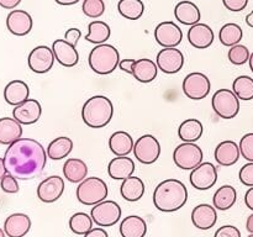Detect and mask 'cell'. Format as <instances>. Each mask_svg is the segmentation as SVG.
<instances>
[{"instance_id": "1", "label": "cell", "mask_w": 253, "mask_h": 237, "mask_svg": "<svg viewBox=\"0 0 253 237\" xmlns=\"http://www.w3.org/2000/svg\"><path fill=\"white\" fill-rule=\"evenodd\" d=\"M47 151L34 138H20L5 151L4 163L9 174L29 180L42 174L47 163Z\"/></svg>"}, {"instance_id": "2", "label": "cell", "mask_w": 253, "mask_h": 237, "mask_svg": "<svg viewBox=\"0 0 253 237\" xmlns=\"http://www.w3.org/2000/svg\"><path fill=\"white\" fill-rule=\"evenodd\" d=\"M188 201V190L184 183L178 179H166L153 192V204L162 212H174Z\"/></svg>"}, {"instance_id": "3", "label": "cell", "mask_w": 253, "mask_h": 237, "mask_svg": "<svg viewBox=\"0 0 253 237\" xmlns=\"http://www.w3.org/2000/svg\"><path fill=\"white\" fill-rule=\"evenodd\" d=\"M114 115V106L110 99L104 95H94L84 103L82 118L91 128H101L108 125Z\"/></svg>"}, {"instance_id": "4", "label": "cell", "mask_w": 253, "mask_h": 237, "mask_svg": "<svg viewBox=\"0 0 253 237\" xmlns=\"http://www.w3.org/2000/svg\"><path fill=\"white\" fill-rule=\"evenodd\" d=\"M89 67L100 76H106L115 71L120 63V53L113 44L103 43L94 47L89 53Z\"/></svg>"}, {"instance_id": "5", "label": "cell", "mask_w": 253, "mask_h": 237, "mask_svg": "<svg viewBox=\"0 0 253 237\" xmlns=\"http://www.w3.org/2000/svg\"><path fill=\"white\" fill-rule=\"evenodd\" d=\"M109 189L101 178L89 177L81 182L77 188V199L83 205H96L108 198Z\"/></svg>"}, {"instance_id": "6", "label": "cell", "mask_w": 253, "mask_h": 237, "mask_svg": "<svg viewBox=\"0 0 253 237\" xmlns=\"http://www.w3.org/2000/svg\"><path fill=\"white\" fill-rule=\"evenodd\" d=\"M211 105L221 118H234L240 111V99L230 89H220L212 95Z\"/></svg>"}, {"instance_id": "7", "label": "cell", "mask_w": 253, "mask_h": 237, "mask_svg": "<svg viewBox=\"0 0 253 237\" xmlns=\"http://www.w3.org/2000/svg\"><path fill=\"white\" fill-rule=\"evenodd\" d=\"M203 158H204V155H203L202 148L195 143L184 142L177 146L173 152V160L175 165L184 170H193L197 168L203 163Z\"/></svg>"}, {"instance_id": "8", "label": "cell", "mask_w": 253, "mask_h": 237, "mask_svg": "<svg viewBox=\"0 0 253 237\" xmlns=\"http://www.w3.org/2000/svg\"><path fill=\"white\" fill-rule=\"evenodd\" d=\"M121 207L114 200H104L91 207L90 216L100 227H110L118 224L121 217Z\"/></svg>"}, {"instance_id": "9", "label": "cell", "mask_w": 253, "mask_h": 237, "mask_svg": "<svg viewBox=\"0 0 253 237\" xmlns=\"http://www.w3.org/2000/svg\"><path fill=\"white\" fill-rule=\"evenodd\" d=\"M183 93L192 100H202L207 98L211 89L210 79L200 72H193L188 74L183 80Z\"/></svg>"}, {"instance_id": "10", "label": "cell", "mask_w": 253, "mask_h": 237, "mask_svg": "<svg viewBox=\"0 0 253 237\" xmlns=\"http://www.w3.org/2000/svg\"><path fill=\"white\" fill-rule=\"evenodd\" d=\"M133 155L142 164H153L161 155V145L152 135H143L133 145Z\"/></svg>"}, {"instance_id": "11", "label": "cell", "mask_w": 253, "mask_h": 237, "mask_svg": "<svg viewBox=\"0 0 253 237\" xmlns=\"http://www.w3.org/2000/svg\"><path fill=\"white\" fill-rule=\"evenodd\" d=\"M190 184L198 190H208L217 182V169L212 163L204 162L192 170L189 175Z\"/></svg>"}, {"instance_id": "12", "label": "cell", "mask_w": 253, "mask_h": 237, "mask_svg": "<svg viewBox=\"0 0 253 237\" xmlns=\"http://www.w3.org/2000/svg\"><path fill=\"white\" fill-rule=\"evenodd\" d=\"M54 54L52 48L47 46H37L30 52L29 58H27V63H29V68L31 69L34 73L43 74L47 73L52 69L54 63Z\"/></svg>"}, {"instance_id": "13", "label": "cell", "mask_w": 253, "mask_h": 237, "mask_svg": "<svg viewBox=\"0 0 253 237\" xmlns=\"http://www.w3.org/2000/svg\"><path fill=\"white\" fill-rule=\"evenodd\" d=\"M155 39L160 46L177 47L183 40V32L180 27L173 21H163L155 29Z\"/></svg>"}, {"instance_id": "14", "label": "cell", "mask_w": 253, "mask_h": 237, "mask_svg": "<svg viewBox=\"0 0 253 237\" xmlns=\"http://www.w3.org/2000/svg\"><path fill=\"white\" fill-rule=\"evenodd\" d=\"M158 69L166 74H175L184 66V56L175 47L163 48L157 54Z\"/></svg>"}, {"instance_id": "15", "label": "cell", "mask_w": 253, "mask_h": 237, "mask_svg": "<svg viewBox=\"0 0 253 237\" xmlns=\"http://www.w3.org/2000/svg\"><path fill=\"white\" fill-rule=\"evenodd\" d=\"M64 192V180L59 175H51L42 180L37 187V197L42 202H54Z\"/></svg>"}, {"instance_id": "16", "label": "cell", "mask_w": 253, "mask_h": 237, "mask_svg": "<svg viewBox=\"0 0 253 237\" xmlns=\"http://www.w3.org/2000/svg\"><path fill=\"white\" fill-rule=\"evenodd\" d=\"M32 21L31 15L25 10H12L6 16V27L10 34L15 36H26L31 32Z\"/></svg>"}, {"instance_id": "17", "label": "cell", "mask_w": 253, "mask_h": 237, "mask_svg": "<svg viewBox=\"0 0 253 237\" xmlns=\"http://www.w3.org/2000/svg\"><path fill=\"white\" fill-rule=\"evenodd\" d=\"M41 104L35 99H27L12 110V118L21 125H32L41 118Z\"/></svg>"}, {"instance_id": "18", "label": "cell", "mask_w": 253, "mask_h": 237, "mask_svg": "<svg viewBox=\"0 0 253 237\" xmlns=\"http://www.w3.org/2000/svg\"><path fill=\"white\" fill-rule=\"evenodd\" d=\"M54 58L61 66L63 67H74L79 62V53L76 47L72 46L66 40H56L52 44Z\"/></svg>"}, {"instance_id": "19", "label": "cell", "mask_w": 253, "mask_h": 237, "mask_svg": "<svg viewBox=\"0 0 253 237\" xmlns=\"http://www.w3.org/2000/svg\"><path fill=\"white\" fill-rule=\"evenodd\" d=\"M187 36L189 43L199 49H204L211 46L215 39L214 31L207 24L193 25L188 31Z\"/></svg>"}, {"instance_id": "20", "label": "cell", "mask_w": 253, "mask_h": 237, "mask_svg": "<svg viewBox=\"0 0 253 237\" xmlns=\"http://www.w3.org/2000/svg\"><path fill=\"white\" fill-rule=\"evenodd\" d=\"M217 221L216 209L209 204H200L192 211V222L197 229L210 230Z\"/></svg>"}, {"instance_id": "21", "label": "cell", "mask_w": 253, "mask_h": 237, "mask_svg": "<svg viewBox=\"0 0 253 237\" xmlns=\"http://www.w3.org/2000/svg\"><path fill=\"white\" fill-rule=\"evenodd\" d=\"M30 229H31V219L22 212L10 215L4 222V231L9 237L26 236Z\"/></svg>"}, {"instance_id": "22", "label": "cell", "mask_w": 253, "mask_h": 237, "mask_svg": "<svg viewBox=\"0 0 253 237\" xmlns=\"http://www.w3.org/2000/svg\"><path fill=\"white\" fill-rule=\"evenodd\" d=\"M215 159L222 167H230L234 165L235 163L239 162L240 156V147L234 141H222L215 148Z\"/></svg>"}, {"instance_id": "23", "label": "cell", "mask_w": 253, "mask_h": 237, "mask_svg": "<svg viewBox=\"0 0 253 237\" xmlns=\"http://www.w3.org/2000/svg\"><path fill=\"white\" fill-rule=\"evenodd\" d=\"M135 172V162L127 156H116L108 165V173L110 178L115 180H124L132 177Z\"/></svg>"}, {"instance_id": "24", "label": "cell", "mask_w": 253, "mask_h": 237, "mask_svg": "<svg viewBox=\"0 0 253 237\" xmlns=\"http://www.w3.org/2000/svg\"><path fill=\"white\" fill-rule=\"evenodd\" d=\"M30 95V89L25 81L11 80L6 84L4 89V99L9 105L17 106L26 101Z\"/></svg>"}, {"instance_id": "25", "label": "cell", "mask_w": 253, "mask_h": 237, "mask_svg": "<svg viewBox=\"0 0 253 237\" xmlns=\"http://www.w3.org/2000/svg\"><path fill=\"white\" fill-rule=\"evenodd\" d=\"M174 16L180 24L193 26V25L199 24L202 14H200L199 7L194 2L183 0V1H179L175 5Z\"/></svg>"}, {"instance_id": "26", "label": "cell", "mask_w": 253, "mask_h": 237, "mask_svg": "<svg viewBox=\"0 0 253 237\" xmlns=\"http://www.w3.org/2000/svg\"><path fill=\"white\" fill-rule=\"evenodd\" d=\"M22 136V126L14 118H0V143L10 146Z\"/></svg>"}, {"instance_id": "27", "label": "cell", "mask_w": 253, "mask_h": 237, "mask_svg": "<svg viewBox=\"0 0 253 237\" xmlns=\"http://www.w3.org/2000/svg\"><path fill=\"white\" fill-rule=\"evenodd\" d=\"M158 66L153 61L141 58L135 61L132 66V76L141 83H151L157 78Z\"/></svg>"}, {"instance_id": "28", "label": "cell", "mask_w": 253, "mask_h": 237, "mask_svg": "<svg viewBox=\"0 0 253 237\" xmlns=\"http://www.w3.org/2000/svg\"><path fill=\"white\" fill-rule=\"evenodd\" d=\"M120 234L123 237H145L147 234V224L142 217L130 215L121 221Z\"/></svg>"}, {"instance_id": "29", "label": "cell", "mask_w": 253, "mask_h": 237, "mask_svg": "<svg viewBox=\"0 0 253 237\" xmlns=\"http://www.w3.org/2000/svg\"><path fill=\"white\" fill-rule=\"evenodd\" d=\"M132 137L126 131H116L109 138V148L115 156H127L133 151Z\"/></svg>"}, {"instance_id": "30", "label": "cell", "mask_w": 253, "mask_h": 237, "mask_svg": "<svg viewBox=\"0 0 253 237\" xmlns=\"http://www.w3.org/2000/svg\"><path fill=\"white\" fill-rule=\"evenodd\" d=\"M64 178L71 183H81L88 175V167L85 162L79 158H68L63 164Z\"/></svg>"}, {"instance_id": "31", "label": "cell", "mask_w": 253, "mask_h": 237, "mask_svg": "<svg viewBox=\"0 0 253 237\" xmlns=\"http://www.w3.org/2000/svg\"><path fill=\"white\" fill-rule=\"evenodd\" d=\"M120 193L121 197L127 201H138L145 194V183L138 177H128L123 180Z\"/></svg>"}, {"instance_id": "32", "label": "cell", "mask_w": 253, "mask_h": 237, "mask_svg": "<svg viewBox=\"0 0 253 237\" xmlns=\"http://www.w3.org/2000/svg\"><path fill=\"white\" fill-rule=\"evenodd\" d=\"M203 132H204L203 123L197 118H188L183 121L178 128V136L183 142H197L202 137Z\"/></svg>"}, {"instance_id": "33", "label": "cell", "mask_w": 253, "mask_h": 237, "mask_svg": "<svg viewBox=\"0 0 253 237\" xmlns=\"http://www.w3.org/2000/svg\"><path fill=\"white\" fill-rule=\"evenodd\" d=\"M237 200V192L232 185H222L221 188L216 190L212 198V204L214 207L217 210H225L231 209L235 205Z\"/></svg>"}, {"instance_id": "34", "label": "cell", "mask_w": 253, "mask_h": 237, "mask_svg": "<svg viewBox=\"0 0 253 237\" xmlns=\"http://www.w3.org/2000/svg\"><path fill=\"white\" fill-rule=\"evenodd\" d=\"M73 150V141L66 136H61L52 141L47 147V156L52 160H59L68 157Z\"/></svg>"}, {"instance_id": "35", "label": "cell", "mask_w": 253, "mask_h": 237, "mask_svg": "<svg viewBox=\"0 0 253 237\" xmlns=\"http://www.w3.org/2000/svg\"><path fill=\"white\" fill-rule=\"evenodd\" d=\"M88 34H86L85 40L88 42L95 44H103L109 40L111 35L110 26L106 22L100 21V20H95L91 21L88 26Z\"/></svg>"}, {"instance_id": "36", "label": "cell", "mask_w": 253, "mask_h": 237, "mask_svg": "<svg viewBox=\"0 0 253 237\" xmlns=\"http://www.w3.org/2000/svg\"><path fill=\"white\" fill-rule=\"evenodd\" d=\"M242 37H244V31H242L241 26L235 24V22H229V24L224 25L219 32L220 42L226 47L239 44Z\"/></svg>"}, {"instance_id": "37", "label": "cell", "mask_w": 253, "mask_h": 237, "mask_svg": "<svg viewBox=\"0 0 253 237\" xmlns=\"http://www.w3.org/2000/svg\"><path fill=\"white\" fill-rule=\"evenodd\" d=\"M118 11L125 19L137 20L143 15L145 4L142 0H120L118 4Z\"/></svg>"}, {"instance_id": "38", "label": "cell", "mask_w": 253, "mask_h": 237, "mask_svg": "<svg viewBox=\"0 0 253 237\" xmlns=\"http://www.w3.org/2000/svg\"><path fill=\"white\" fill-rule=\"evenodd\" d=\"M69 229L76 235H85L93 229V219L85 212H76L69 219Z\"/></svg>"}, {"instance_id": "39", "label": "cell", "mask_w": 253, "mask_h": 237, "mask_svg": "<svg viewBox=\"0 0 253 237\" xmlns=\"http://www.w3.org/2000/svg\"><path fill=\"white\" fill-rule=\"evenodd\" d=\"M232 91L241 100L249 101L253 99V79L249 76H240L232 83Z\"/></svg>"}, {"instance_id": "40", "label": "cell", "mask_w": 253, "mask_h": 237, "mask_svg": "<svg viewBox=\"0 0 253 237\" xmlns=\"http://www.w3.org/2000/svg\"><path fill=\"white\" fill-rule=\"evenodd\" d=\"M250 49L247 48L244 44H236V46L230 47L229 53H227V57H229V61L231 62L235 66H242L246 62L250 61Z\"/></svg>"}, {"instance_id": "41", "label": "cell", "mask_w": 253, "mask_h": 237, "mask_svg": "<svg viewBox=\"0 0 253 237\" xmlns=\"http://www.w3.org/2000/svg\"><path fill=\"white\" fill-rule=\"evenodd\" d=\"M82 10L90 19H98L105 11V2L103 0H84Z\"/></svg>"}, {"instance_id": "42", "label": "cell", "mask_w": 253, "mask_h": 237, "mask_svg": "<svg viewBox=\"0 0 253 237\" xmlns=\"http://www.w3.org/2000/svg\"><path fill=\"white\" fill-rule=\"evenodd\" d=\"M240 152L249 162H253V132L246 133L240 141Z\"/></svg>"}, {"instance_id": "43", "label": "cell", "mask_w": 253, "mask_h": 237, "mask_svg": "<svg viewBox=\"0 0 253 237\" xmlns=\"http://www.w3.org/2000/svg\"><path fill=\"white\" fill-rule=\"evenodd\" d=\"M0 188L2 189V192L7 193V194H16L20 189L17 179L15 177H12L11 174H9V173L1 178V180H0Z\"/></svg>"}, {"instance_id": "44", "label": "cell", "mask_w": 253, "mask_h": 237, "mask_svg": "<svg viewBox=\"0 0 253 237\" xmlns=\"http://www.w3.org/2000/svg\"><path fill=\"white\" fill-rule=\"evenodd\" d=\"M239 178L241 183L246 187H253V162L247 163L240 169Z\"/></svg>"}, {"instance_id": "45", "label": "cell", "mask_w": 253, "mask_h": 237, "mask_svg": "<svg viewBox=\"0 0 253 237\" xmlns=\"http://www.w3.org/2000/svg\"><path fill=\"white\" fill-rule=\"evenodd\" d=\"M214 237H241V232L234 225H224L216 230Z\"/></svg>"}, {"instance_id": "46", "label": "cell", "mask_w": 253, "mask_h": 237, "mask_svg": "<svg viewBox=\"0 0 253 237\" xmlns=\"http://www.w3.org/2000/svg\"><path fill=\"white\" fill-rule=\"evenodd\" d=\"M222 4L230 11L239 12L246 9L249 0H222Z\"/></svg>"}, {"instance_id": "47", "label": "cell", "mask_w": 253, "mask_h": 237, "mask_svg": "<svg viewBox=\"0 0 253 237\" xmlns=\"http://www.w3.org/2000/svg\"><path fill=\"white\" fill-rule=\"evenodd\" d=\"M81 37H82V31L81 30L76 29V27H72V29L67 30L66 34H64V40H66L68 43H71L72 46H74V47L78 44Z\"/></svg>"}, {"instance_id": "48", "label": "cell", "mask_w": 253, "mask_h": 237, "mask_svg": "<svg viewBox=\"0 0 253 237\" xmlns=\"http://www.w3.org/2000/svg\"><path fill=\"white\" fill-rule=\"evenodd\" d=\"M84 237H109V235L103 227H94L88 234L84 235Z\"/></svg>"}, {"instance_id": "49", "label": "cell", "mask_w": 253, "mask_h": 237, "mask_svg": "<svg viewBox=\"0 0 253 237\" xmlns=\"http://www.w3.org/2000/svg\"><path fill=\"white\" fill-rule=\"evenodd\" d=\"M135 63V59H123L119 63V68L124 72H127V73L132 74V66Z\"/></svg>"}, {"instance_id": "50", "label": "cell", "mask_w": 253, "mask_h": 237, "mask_svg": "<svg viewBox=\"0 0 253 237\" xmlns=\"http://www.w3.org/2000/svg\"><path fill=\"white\" fill-rule=\"evenodd\" d=\"M20 2H21V0H0V6L4 7V9L11 10L15 9Z\"/></svg>"}, {"instance_id": "51", "label": "cell", "mask_w": 253, "mask_h": 237, "mask_svg": "<svg viewBox=\"0 0 253 237\" xmlns=\"http://www.w3.org/2000/svg\"><path fill=\"white\" fill-rule=\"evenodd\" d=\"M245 204H246V206L250 210L253 211V187L250 188L246 192V194H245Z\"/></svg>"}, {"instance_id": "52", "label": "cell", "mask_w": 253, "mask_h": 237, "mask_svg": "<svg viewBox=\"0 0 253 237\" xmlns=\"http://www.w3.org/2000/svg\"><path fill=\"white\" fill-rule=\"evenodd\" d=\"M246 230L250 232V234H253V214H251L249 217H247Z\"/></svg>"}, {"instance_id": "53", "label": "cell", "mask_w": 253, "mask_h": 237, "mask_svg": "<svg viewBox=\"0 0 253 237\" xmlns=\"http://www.w3.org/2000/svg\"><path fill=\"white\" fill-rule=\"evenodd\" d=\"M57 4L63 5V6H69V5H74L79 1V0H54Z\"/></svg>"}, {"instance_id": "54", "label": "cell", "mask_w": 253, "mask_h": 237, "mask_svg": "<svg viewBox=\"0 0 253 237\" xmlns=\"http://www.w3.org/2000/svg\"><path fill=\"white\" fill-rule=\"evenodd\" d=\"M5 174H7V170L6 167H5L4 158H0V180H1V178L4 177Z\"/></svg>"}, {"instance_id": "55", "label": "cell", "mask_w": 253, "mask_h": 237, "mask_svg": "<svg viewBox=\"0 0 253 237\" xmlns=\"http://www.w3.org/2000/svg\"><path fill=\"white\" fill-rule=\"evenodd\" d=\"M246 24L253 29V10L246 16Z\"/></svg>"}, {"instance_id": "56", "label": "cell", "mask_w": 253, "mask_h": 237, "mask_svg": "<svg viewBox=\"0 0 253 237\" xmlns=\"http://www.w3.org/2000/svg\"><path fill=\"white\" fill-rule=\"evenodd\" d=\"M249 63H250V68H251V71H252V73H253V52L251 53V56H250Z\"/></svg>"}, {"instance_id": "57", "label": "cell", "mask_w": 253, "mask_h": 237, "mask_svg": "<svg viewBox=\"0 0 253 237\" xmlns=\"http://www.w3.org/2000/svg\"><path fill=\"white\" fill-rule=\"evenodd\" d=\"M5 235H6L5 234V231L1 229V227H0V237H5Z\"/></svg>"}, {"instance_id": "58", "label": "cell", "mask_w": 253, "mask_h": 237, "mask_svg": "<svg viewBox=\"0 0 253 237\" xmlns=\"http://www.w3.org/2000/svg\"><path fill=\"white\" fill-rule=\"evenodd\" d=\"M247 237H253V234H251V235H250V236H247Z\"/></svg>"}]
</instances>
